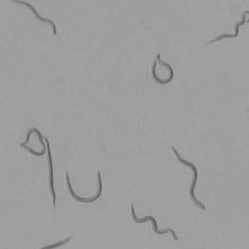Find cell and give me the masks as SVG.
Here are the masks:
<instances>
[{
	"label": "cell",
	"mask_w": 249,
	"mask_h": 249,
	"mask_svg": "<svg viewBox=\"0 0 249 249\" xmlns=\"http://www.w3.org/2000/svg\"><path fill=\"white\" fill-rule=\"evenodd\" d=\"M171 149H172V151L174 152V153L176 154V158H177V160H179L180 163L183 164L185 166H189V168H191L192 171H193L194 176H193V180H192V182H191V185H190L189 196H190V198H191V200L193 201V203H194L197 207L200 208V209H201V210H203V211H205V210H206L205 205H204L203 203H201V202H199L198 200L196 198V196H195V187H196V182H197V180H198V170H197L196 166H195L193 163L188 161V160H186L184 159H182V158L180 157L179 152H177V150H176V148L174 147V146H172Z\"/></svg>",
	"instance_id": "obj_1"
},
{
	"label": "cell",
	"mask_w": 249,
	"mask_h": 249,
	"mask_svg": "<svg viewBox=\"0 0 249 249\" xmlns=\"http://www.w3.org/2000/svg\"><path fill=\"white\" fill-rule=\"evenodd\" d=\"M72 239V236H70L68 237L67 239H65V240H62L60 242H57V243H54V244H50L47 245L45 247H43L41 249H56V248H59L61 246H63V245L67 244L68 242H69L70 240Z\"/></svg>",
	"instance_id": "obj_6"
},
{
	"label": "cell",
	"mask_w": 249,
	"mask_h": 249,
	"mask_svg": "<svg viewBox=\"0 0 249 249\" xmlns=\"http://www.w3.org/2000/svg\"><path fill=\"white\" fill-rule=\"evenodd\" d=\"M44 139L46 142L47 152H48V163H49V171H50V189H51V195L53 196V206L55 208L56 195H55V185H54V170H53V162L51 157V145L47 137H44Z\"/></svg>",
	"instance_id": "obj_4"
},
{
	"label": "cell",
	"mask_w": 249,
	"mask_h": 249,
	"mask_svg": "<svg viewBox=\"0 0 249 249\" xmlns=\"http://www.w3.org/2000/svg\"><path fill=\"white\" fill-rule=\"evenodd\" d=\"M13 2L15 3V4H18V5H25V6H27L28 9L31 10V11H32L33 14H34V15L36 16V18L37 19L39 20V21H41V22H42V23H47L49 24V25H51V27L53 28V33H54V36H56V35H57V30H56L57 28H56L55 24L54 23L52 20H51V19L42 17V15H41V14H39V13L37 12L36 10V8H35V7H34L32 5H30V4L28 3V2H25V1H18V0H13Z\"/></svg>",
	"instance_id": "obj_5"
},
{
	"label": "cell",
	"mask_w": 249,
	"mask_h": 249,
	"mask_svg": "<svg viewBox=\"0 0 249 249\" xmlns=\"http://www.w3.org/2000/svg\"><path fill=\"white\" fill-rule=\"evenodd\" d=\"M131 215H132V218H133L134 221H135V223H137V224L145 223V222L148 221V220L152 221V226H153V230H154L155 234H157V235H164V234H166L167 232H171V233H172V235H173L174 240H178V237L176 235V231H175V230H173L172 228H166L165 230L160 231V230L158 228L157 221H156V219H155L154 217H152V216H147V217H143V218H139V217H137L136 213H135V208H134L133 204H131Z\"/></svg>",
	"instance_id": "obj_2"
},
{
	"label": "cell",
	"mask_w": 249,
	"mask_h": 249,
	"mask_svg": "<svg viewBox=\"0 0 249 249\" xmlns=\"http://www.w3.org/2000/svg\"><path fill=\"white\" fill-rule=\"evenodd\" d=\"M66 182H67V187H68V189H69L70 193L71 195V196H72V197H73L77 202H79V203H94V202H96L98 199L100 198V196H102V188H103V187H102V174H101V172H100V171H98L99 190H98L96 196H95L94 197H92V198H82V197H80V196H79L78 195L75 193V191H74L73 189H72V187H71V181H70L69 173H68V172H66Z\"/></svg>",
	"instance_id": "obj_3"
}]
</instances>
